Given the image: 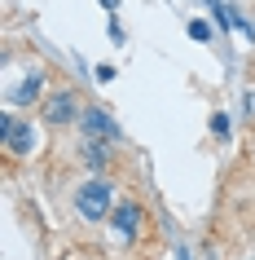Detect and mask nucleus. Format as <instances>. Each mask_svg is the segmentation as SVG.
<instances>
[{"mask_svg":"<svg viewBox=\"0 0 255 260\" xmlns=\"http://www.w3.org/2000/svg\"><path fill=\"white\" fill-rule=\"evenodd\" d=\"M84 128H88L93 137H106V141H115V137H119V123L110 119V110H101V106L84 110Z\"/></svg>","mask_w":255,"mask_h":260,"instance_id":"nucleus-5","label":"nucleus"},{"mask_svg":"<svg viewBox=\"0 0 255 260\" xmlns=\"http://www.w3.org/2000/svg\"><path fill=\"white\" fill-rule=\"evenodd\" d=\"M75 110H80V102H75V93H53L49 102H44V119L53 123V128H62V123H70L75 119Z\"/></svg>","mask_w":255,"mask_h":260,"instance_id":"nucleus-3","label":"nucleus"},{"mask_svg":"<svg viewBox=\"0 0 255 260\" xmlns=\"http://www.w3.org/2000/svg\"><path fill=\"white\" fill-rule=\"evenodd\" d=\"M242 119H255V88L242 97Z\"/></svg>","mask_w":255,"mask_h":260,"instance_id":"nucleus-9","label":"nucleus"},{"mask_svg":"<svg viewBox=\"0 0 255 260\" xmlns=\"http://www.w3.org/2000/svg\"><path fill=\"white\" fill-rule=\"evenodd\" d=\"M40 88H44V75H27V84H18V102H35L40 97Z\"/></svg>","mask_w":255,"mask_h":260,"instance_id":"nucleus-7","label":"nucleus"},{"mask_svg":"<svg viewBox=\"0 0 255 260\" xmlns=\"http://www.w3.org/2000/svg\"><path fill=\"white\" fill-rule=\"evenodd\" d=\"M75 207H80L84 220H106L110 216V181L106 177L84 181L80 190H75Z\"/></svg>","mask_w":255,"mask_h":260,"instance_id":"nucleus-1","label":"nucleus"},{"mask_svg":"<svg viewBox=\"0 0 255 260\" xmlns=\"http://www.w3.org/2000/svg\"><path fill=\"white\" fill-rule=\"evenodd\" d=\"M110 220H115V234H119V238H136V230H141V207L136 203H119L115 212H110Z\"/></svg>","mask_w":255,"mask_h":260,"instance_id":"nucleus-4","label":"nucleus"},{"mask_svg":"<svg viewBox=\"0 0 255 260\" xmlns=\"http://www.w3.org/2000/svg\"><path fill=\"white\" fill-rule=\"evenodd\" d=\"M0 146L9 154H31L35 150V128L14 119V115H0Z\"/></svg>","mask_w":255,"mask_h":260,"instance_id":"nucleus-2","label":"nucleus"},{"mask_svg":"<svg viewBox=\"0 0 255 260\" xmlns=\"http://www.w3.org/2000/svg\"><path fill=\"white\" fill-rule=\"evenodd\" d=\"M84 164H88V168H106V164H110L106 137H101V141H88V146H84Z\"/></svg>","mask_w":255,"mask_h":260,"instance_id":"nucleus-6","label":"nucleus"},{"mask_svg":"<svg viewBox=\"0 0 255 260\" xmlns=\"http://www.w3.org/2000/svg\"><path fill=\"white\" fill-rule=\"evenodd\" d=\"M189 36H194V40H211V27H207L202 18H194V22H189Z\"/></svg>","mask_w":255,"mask_h":260,"instance_id":"nucleus-8","label":"nucleus"},{"mask_svg":"<svg viewBox=\"0 0 255 260\" xmlns=\"http://www.w3.org/2000/svg\"><path fill=\"white\" fill-rule=\"evenodd\" d=\"M101 5H106V9H115V5H119V0H101Z\"/></svg>","mask_w":255,"mask_h":260,"instance_id":"nucleus-10","label":"nucleus"}]
</instances>
